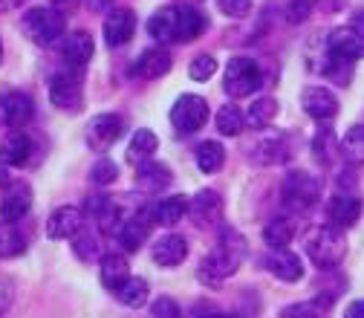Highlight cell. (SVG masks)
I'll return each instance as SVG.
<instances>
[{
    "label": "cell",
    "mask_w": 364,
    "mask_h": 318,
    "mask_svg": "<svg viewBox=\"0 0 364 318\" xmlns=\"http://www.w3.org/2000/svg\"><path fill=\"white\" fill-rule=\"evenodd\" d=\"M208 29V18L188 4L159 6L148 18V35L156 43H191Z\"/></svg>",
    "instance_id": "1"
},
{
    "label": "cell",
    "mask_w": 364,
    "mask_h": 318,
    "mask_svg": "<svg viewBox=\"0 0 364 318\" xmlns=\"http://www.w3.org/2000/svg\"><path fill=\"white\" fill-rule=\"evenodd\" d=\"M243 252H246L243 238L225 229V232L220 235L217 249L208 252V255L203 258L200 269H197L200 281H203L205 287H220V284H225V281H229L235 272H237V266H240V260H243Z\"/></svg>",
    "instance_id": "2"
},
{
    "label": "cell",
    "mask_w": 364,
    "mask_h": 318,
    "mask_svg": "<svg viewBox=\"0 0 364 318\" xmlns=\"http://www.w3.org/2000/svg\"><path fill=\"white\" fill-rule=\"evenodd\" d=\"M23 32L38 47H55L67 35V18L55 6H32L23 15Z\"/></svg>",
    "instance_id": "3"
},
{
    "label": "cell",
    "mask_w": 364,
    "mask_h": 318,
    "mask_svg": "<svg viewBox=\"0 0 364 318\" xmlns=\"http://www.w3.org/2000/svg\"><path fill=\"white\" fill-rule=\"evenodd\" d=\"M304 249L318 269H336L347 255V240L344 232L336 229V226H318V229L306 235Z\"/></svg>",
    "instance_id": "4"
},
{
    "label": "cell",
    "mask_w": 364,
    "mask_h": 318,
    "mask_svg": "<svg viewBox=\"0 0 364 318\" xmlns=\"http://www.w3.org/2000/svg\"><path fill=\"white\" fill-rule=\"evenodd\" d=\"M263 87V70L255 58L249 55H235L229 64H225L223 73V90L232 99H246Z\"/></svg>",
    "instance_id": "5"
},
{
    "label": "cell",
    "mask_w": 364,
    "mask_h": 318,
    "mask_svg": "<svg viewBox=\"0 0 364 318\" xmlns=\"http://www.w3.org/2000/svg\"><path fill=\"white\" fill-rule=\"evenodd\" d=\"M318 197H321V183L309 171H292L284 179L281 200L289 211H309L318 203Z\"/></svg>",
    "instance_id": "6"
},
{
    "label": "cell",
    "mask_w": 364,
    "mask_h": 318,
    "mask_svg": "<svg viewBox=\"0 0 364 318\" xmlns=\"http://www.w3.org/2000/svg\"><path fill=\"white\" fill-rule=\"evenodd\" d=\"M208 102L203 96H194V93H186L179 96L171 107V124L179 136H191L197 130H203V124L208 122Z\"/></svg>",
    "instance_id": "7"
},
{
    "label": "cell",
    "mask_w": 364,
    "mask_h": 318,
    "mask_svg": "<svg viewBox=\"0 0 364 318\" xmlns=\"http://www.w3.org/2000/svg\"><path fill=\"white\" fill-rule=\"evenodd\" d=\"M122 133H124V119L119 113H99L87 122V145L93 148V151H107L113 148L119 139H122Z\"/></svg>",
    "instance_id": "8"
},
{
    "label": "cell",
    "mask_w": 364,
    "mask_h": 318,
    "mask_svg": "<svg viewBox=\"0 0 364 318\" xmlns=\"http://www.w3.org/2000/svg\"><path fill=\"white\" fill-rule=\"evenodd\" d=\"M136 35V12L127 9V6H113L107 15H105V23H102V38L110 50H119L124 43H130Z\"/></svg>",
    "instance_id": "9"
},
{
    "label": "cell",
    "mask_w": 364,
    "mask_h": 318,
    "mask_svg": "<svg viewBox=\"0 0 364 318\" xmlns=\"http://www.w3.org/2000/svg\"><path fill=\"white\" fill-rule=\"evenodd\" d=\"M84 214L93 220L102 232H107V235H116V232L122 229V223H124V217H122V206H119L113 197H107V194L87 197V203H84Z\"/></svg>",
    "instance_id": "10"
},
{
    "label": "cell",
    "mask_w": 364,
    "mask_h": 318,
    "mask_svg": "<svg viewBox=\"0 0 364 318\" xmlns=\"http://www.w3.org/2000/svg\"><path fill=\"white\" fill-rule=\"evenodd\" d=\"M58 50H61V61L70 70H78V67L90 64V58H93V53H96V43H93V35H90L87 29H75V32L64 35Z\"/></svg>",
    "instance_id": "11"
},
{
    "label": "cell",
    "mask_w": 364,
    "mask_h": 318,
    "mask_svg": "<svg viewBox=\"0 0 364 318\" xmlns=\"http://www.w3.org/2000/svg\"><path fill=\"white\" fill-rule=\"evenodd\" d=\"M301 107L315 122H333L338 113V96L327 87H306L301 93Z\"/></svg>",
    "instance_id": "12"
},
{
    "label": "cell",
    "mask_w": 364,
    "mask_h": 318,
    "mask_svg": "<svg viewBox=\"0 0 364 318\" xmlns=\"http://www.w3.org/2000/svg\"><path fill=\"white\" fill-rule=\"evenodd\" d=\"M151 226H154L151 206H148V208H142V211H136V214H130V217L122 223V229L116 232L119 246H122V249H127V252H136V249H139V246L148 240Z\"/></svg>",
    "instance_id": "13"
},
{
    "label": "cell",
    "mask_w": 364,
    "mask_h": 318,
    "mask_svg": "<svg viewBox=\"0 0 364 318\" xmlns=\"http://www.w3.org/2000/svg\"><path fill=\"white\" fill-rule=\"evenodd\" d=\"M35 113V102L23 90H0V116L12 127H23Z\"/></svg>",
    "instance_id": "14"
},
{
    "label": "cell",
    "mask_w": 364,
    "mask_h": 318,
    "mask_svg": "<svg viewBox=\"0 0 364 318\" xmlns=\"http://www.w3.org/2000/svg\"><path fill=\"white\" fill-rule=\"evenodd\" d=\"M50 102L61 110H75L81 105V78L73 70L55 73L50 78Z\"/></svg>",
    "instance_id": "15"
},
{
    "label": "cell",
    "mask_w": 364,
    "mask_h": 318,
    "mask_svg": "<svg viewBox=\"0 0 364 318\" xmlns=\"http://www.w3.org/2000/svg\"><path fill=\"white\" fill-rule=\"evenodd\" d=\"M327 50L344 61H361L364 58V35L355 26H338L327 35Z\"/></svg>",
    "instance_id": "16"
},
{
    "label": "cell",
    "mask_w": 364,
    "mask_h": 318,
    "mask_svg": "<svg viewBox=\"0 0 364 318\" xmlns=\"http://www.w3.org/2000/svg\"><path fill=\"white\" fill-rule=\"evenodd\" d=\"M263 266L284 284H298L304 278V260L289 249H272L263 258Z\"/></svg>",
    "instance_id": "17"
},
{
    "label": "cell",
    "mask_w": 364,
    "mask_h": 318,
    "mask_svg": "<svg viewBox=\"0 0 364 318\" xmlns=\"http://www.w3.org/2000/svg\"><path fill=\"white\" fill-rule=\"evenodd\" d=\"M84 229V211L78 206H61L47 220V235L50 240H67L75 238Z\"/></svg>",
    "instance_id": "18"
},
{
    "label": "cell",
    "mask_w": 364,
    "mask_h": 318,
    "mask_svg": "<svg viewBox=\"0 0 364 318\" xmlns=\"http://www.w3.org/2000/svg\"><path fill=\"white\" fill-rule=\"evenodd\" d=\"M29 208H32V189L26 183H12L9 189H4V197H0V220L4 223L23 220Z\"/></svg>",
    "instance_id": "19"
},
{
    "label": "cell",
    "mask_w": 364,
    "mask_h": 318,
    "mask_svg": "<svg viewBox=\"0 0 364 318\" xmlns=\"http://www.w3.org/2000/svg\"><path fill=\"white\" fill-rule=\"evenodd\" d=\"M188 214L194 217L197 226H217L223 220V200H220V194L211 191V189L197 191L188 200Z\"/></svg>",
    "instance_id": "20"
},
{
    "label": "cell",
    "mask_w": 364,
    "mask_h": 318,
    "mask_svg": "<svg viewBox=\"0 0 364 318\" xmlns=\"http://www.w3.org/2000/svg\"><path fill=\"white\" fill-rule=\"evenodd\" d=\"M165 73H171V53L165 47H151L133 61V75L136 78L154 81V78H162Z\"/></svg>",
    "instance_id": "21"
},
{
    "label": "cell",
    "mask_w": 364,
    "mask_h": 318,
    "mask_svg": "<svg viewBox=\"0 0 364 318\" xmlns=\"http://www.w3.org/2000/svg\"><path fill=\"white\" fill-rule=\"evenodd\" d=\"M32 157V139L23 130H12L0 139V159H4L9 168H23Z\"/></svg>",
    "instance_id": "22"
},
{
    "label": "cell",
    "mask_w": 364,
    "mask_h": 318,
    "mask_svg": "<svg viewBox=\"0 0 364 318\" xmlns=\"http://www.w3.org/2000/svg\"><path fill=\"white\" fill-rule=\"evenodd\" d=\"M361 200L358 197H353V194H338V197H333L330 200V206H327V217H330V226H336V229H350V226H355L358 223V217H361Z\"/></svg>",
    "instance_id": "23"
},
{
    "label": "cell",
    "mask_w": 364,
    "mask_h": 318,
    "mask_svg": "<svg viewBox=\"0 0 364 318\" xmlns=\"http://www.w3.org/2000/svg\"><path fill=\"white\" fill-rule=\"evenodd\" d=\"M151 255H154L156 266H168L171 269V266H179L182 260L188 258V243H186V238H179V235H165V238H159L154 243Z\"/></svg>",
    "instance_id": "24"
},
{
    "label": "cell",
    "mask_w": 364,
    "mask_h": 318,
    "mask_svg": "<svg viewBox=\"0 0 364 318\" xmlns=\"http://www.w3.org/2000/svg\"><path fill=\"white\" fill-rule=\"evenodd\" d=\"M133 168H136V186H139L142 191H162L171 183V171L156 159H145V162L133 165Z\"/></svg>",
    "instance_id": "25"
},
{
    "label": "cell",
    "mask_w": 364,
    "mask_h": 318,
    "mask_svg": "<svg viewBox=\"0 0 364 318\" xmlns=\"http://www.w3.org/2000/svg\"><path fill=\"white\" fill-rule=\"evenodd\" d=\"M156 148H159L156 133H154L151 127H139V130L130 136V145H127L124 157H127L130 165H139V162H145V159H154Z\"/></svg>",
    "instance_id": "26"
},
{
    "label": "cell",
    "mask_w": 364,
    "mask_h": 318,
    "mask_svg": "<svg viewBox=\"0 0 364 318\" xmlns=\"http://www.w3.org/2000/svg\"><path fill=\"white\" fill-rule=\"evenodd\" d=\"M99 278H102V284H105L110 292H116V290L130 278V263H127V258H122V255H105V258H102V266H99Z\"/></svg>",
    "instance_id": "27"
},
{
    "label": "cell",
    "mask_w": 364,
    "mask_h": 318,
    "mask_svg": "<svg viewBox=\"0 0 364 318\" xmlns=\"http://www.w3.org/2000/svg\"><path fill=\"white\" fill-rule=\"evenodd\" d=\"M151 214H154V223H159V226H176L188 214V197H182V194L165 197L151 206Z\"/></svg>",
    "instance_id": "28"
},
{
    "label": "cell",
    "mask_w": 364,
    "mask_h": 318,
    "mask_svg": "<svg viewBox=\"0 0 364 318\" xmlns=\"http://www.w3.org/2000/svg\"><path fill=\"white\" fill-rule=\"evenodd\" d=\"M113 295H116L119 304H124V307H130V309H139V307H145V301H148V295H151V287H148L145 278L130 275Z\"/></svg>",
    "instance_id": "29"
},
{
    "label": "cell",
    "mask_w": 364,
    "mask_h": 318,
    "mask_svg": "<svg viewBox=\"0 0 364 318\" xmlns=\"http://www.w3.org/2000/svg\"><path fill=\"white\" fill-rule=\"evenodd\" d=\"M295 238V223L289 217H275V220H269L266 223V229H263V240L269 249H287Z\"/></svg>",
    "instance_id": "30"
},
{
    "label": "cell",
    "mask_w": 364,
    "mask_h": 318,
    "mask_svg": "<svg viewBox=\"0 0 364 318\" xmlns=\"http://www.w3.org/2000/svg\"><path fill=\"white\" fill-rule=\"evenodd\" d=\"M338 154L347 165H364V124H353L338 142Z\"/></svg>",
    "instance_id": "31"
},
{
    "label": "cell",
    "mask_w": 364,
    "mask_h": 318,
    "mask_svg": "<svg viewBox=\"0 0 364 318\" xmlns=\"http://www.w3.org/2000/svg\"><path fill=\"white\" fill-rule=\"evenodd\" d=\"M26 252V238L15 223H0V260L21 258Z\"/></svg>",
    "instance_id": "32"
},
{
    "label": "cell",
    "mask_w": 364,
    "mask_h": 318,
    "mask_svg": "<svg viewBox=\"0 0 364 318\" xmlns=\"http://www.w3.org/2000/svg\"><path fill=\"white\" fill-rule=\"evenodd\" d=\"M275 116H278V102L272 96H260V99L252 102V107L246 113V124L255 127V130H263V127H269L272 122H275Z\"/></svg>",
    "instance_id": "33"
},
{
    "label": "cell",
    "mask_w": 364,
    "mask_h": 318,
    "mask_svg": "<svg viewBox=\"0 0 364 318\" xmlns=\"http://www.w3.org/2000/svg\"><path fill=\"white\" fill-rule=\"evenodd\" d=\"M194 157H197V168H200L203 174H217V171L225 165V148H223L220 142H214V139L200 142Z\"/></svg>",
    "instance_id": "34"
},
{
    "label": "cell",
    "mask_w": 364,
    "mask_h": 318,
    "mask_svg": "<svg viewBox=\"0 0 364 318\" xmlns=\"http://www.w3.org/2000/svg\"><path fill=\"white\" fill-rule=\"evenodd\" d=\"M246 127V113L237 105H223L217 110V130L220 136H237Z\"/></svg>",
    "instance_id": "35"
},
{
    "label": "cell",
    "mask_w": 364,
    "mask_h": 318,
    "mask_svg": "<svg viewBox=\"0 0 364 318\" xmlns=\"http://www.w3.org/2000/svg\"><path fill=\"white\" fill-rule=\"evenodd\" d=\"M333 307V298H321V301H298L281 309V318H324V312Z\"/></svg>",
    "instance_id": "36"
},
{
    "label": "cell",
    "mask_w": 364,
    "mask_h": 318,
    "mask_svg": "<svg viewBox=\"0 0 364 318\" xmlns=\"http://www.w3.org/2000/svg\"><path fill=\"white\" fill-rule=\"evenodd\" d=\"M289 151H287V139L281 136H272V139H263L260 151H257V162L263 165H275V162H287Z\"/></svg>",
    "instance_id": "37"
},
{
    "label": "cell",
    "mask_w": 364,
    "mask_h": 318,
    "mask_svg": "<svg viewBox=\"0 0 364 318\" xmlns=\"http://www.w3.org/2000/svg\"><path fill=\"white\" fill-rule=\"evenodd\" d=\"M116 176H119V165H116L113 159H107V157L96 159V162H93V168H90V183H96L99 189H105V186L116 183Z\"/></svg>",
    "instance_id": "38"
},
{
    "label": "cell",
    "mask_w": 364,
    "mask_h": 318,
    "mask_svg": "<svg viewBox=\"0 0 364 318\" xmlns=\"http://www.w3.org/2000/svg\"><path fill=\"white\" fill-rule=\"evenodd\" d=\"M312 151H315V157L321 159V162H330V159H333V154L338 151V142H336L333 127H321V130L315 133V139H312Z\"/></svg>",
    "instance_id": "39"
},
{
    "label": "cell",
    "mask_w": 364,
    "mask_h": 318,
    "mask_svg": "<svg viewBox=\"0 0 364 318\" xmlns=\"http://www.w3.org/2000/svg\"><path fill=\"white\" fill-rule=\"evenodd\" d=\"M214 73H217V58L208 55V53L197 55V58L188 64V78H191V81H208V78H214Z\"/></svg>",
    "instance_id": "40"
},
{
    "label": "cell",
    "mask_w": 364,
    "mask_h": 318,
    "mask_svg": "<svg viewBox=\"0 0 364 318\" xmlns=\"http://www.w3.org/2000/svg\"><path fill=\"white\" fill-rule=\"evenodd\" d=\"M75 255L81 260H99L102 255V246H99V238L96 235H87L84 229L75 235Z\"/></svg>",
    "instance_id": "41"
},
{
    "label": "cell",
    "mask_w": 364,
    "mask_h": 318,
    "mask_svg": "<svg viewBox=\"0 0 364 318\" xmlns=\"http://www.w3.org/2000/svg\"><path fill=\"white\" fill-rule=\"evenodd\" d=\"M217 6L225 18H246L255 6V0H217Z\"/></svg>",
    "instance_id": "42"
},
{
    "label": "cell",
    "mask_w": 364,
    "mask_h": 318,
    "mask_svg": "<svg viewBox=\"0 0 364 318\" xmlns=\"http://www.w3.org/2000/svg\"><path fill=\"white\" fill-rule=\"evenodd\" d=\"M309 12H312V0H289L287 4V21L289 23H304Z\"/></svg>",
    "instance_id": "43"
},
{
    "label": "cell",
    "mask_w": 364,
    "mask_h": 318,
    "mask_svg": "<svg viewBox=\"0 0 364 318\" xmlns=\"http://www.w3.org/2000/svg\"><path fill=\"white\" fill-rule=\"evenodd\" d=\"M154 318H179V304L173 298H156L151 307Z\"/></svg>",
    "instance_id": "44"
},
{
    "label": "cell",
    "mask_w": 364,
    "mask_h": 318,
    "mask_svg": "<svg viewBox=\"0 0 364 318\" xmlns=\"http://www.w3.org/2000/svg\"><path fill=\"white\" fill-rule=\"evenodd\" d=\"M12 298H15V290L6 278H0V315H6V309L12 307Z\"/></svg>",
    "instance_id": "45"
},
{
    "label": "cell",
    "mask_w": 364,
    "mask_h": 318,
    "mask_svg": "<svg viewBox=\"0 0 364 318\" xmlns=\"http://www.w3.org/2000/svg\"><path fill=\"white\" fill-rule=\"evenodd\" d=\"M312 6H318L321 12H338L344 6V0H312Z\"/></svg>",
    "instance_id": "46"
},
{
    "label": "cell",
    "mask_w": 364,
    "mask_h": 318,
    "mask_svg": "<svg viewBox=\"0 0 364 318\" xmlns=\"http://www.w3.org/2000/svg\"><path fill=\"white\" fill-rule=\"evenodd\" d=\"M344 318H364V298L353 301V304L344 309Z\"/></svg>",
    "instance_id": "47"
},
{
    "label": "cell",
    "mask_w": 364,
    "mask_h": 318,
    "mask_svg": "<svg viewBox=\"0 0 364 318\" xmlns=\"http://www.w3.org/2000/svg\"><path fill=\"white\" fill-rule=\"evenodd\" d=\"M50 4H53L58 12H70V9H75V6L81 4V0H50Z\"/></svg>",
    "instance_id": "48"
},
{
    "label": "cell",
    "mask_w": 364,
    "mask_h": 318,
    "mask_svg": "<svg viewBox=\"0 0 364 318\" xmlns=\"http://www.w3.org/2000/svg\"><path fill=\"white\" fill-rule=\"evenodd\" d=\"M12 186V179H9V165L0 159V189H9Z\"/></svg>",
    "instance_id": "49"
},
{
    "label": "cell",
    "mask_w": 364,
    "mask_h": 318,
    "mask_svg": "<svg viewBox=\"0 0 364 318\" xmlns=\"http://www.w3.org/2000/svg\"><path fill=\"white\" fill-rule=\"evenodd\" d=\"M26 0H0V12H12V9H18V6H23Z\"/></svg>",
    "instance_id": "50"
},
{
    "label": "cell",
    "mask_w": 364,
    "mask_h": 318,
    "mask_svg": "<svg viewBox=\"0 0 364 318\" xmlns=\"http://www.w3.org/2000/svg\"><path fill=\"white\" fill-rule=\"evenodd\" d=\"M353 26H355V29L364 35V9H361V12H355V18H353Z\"/></svg>",
    "instance_id": "51"
},
{
    "label": "cell",
    "mask_w": 364,
    "mask_h": 318,
    "mask_svg": "<svg viewBox=\"0 0 364 318\" xmlns=\"http://www.w3.org/2000/svg\"><path fill=\"white\" fill-rule=\"evenodd\" d=\"M107 4H110V0H93V6H96V9H99V6H107Z\"/></svg>",
    "instance_id": "52"
},
{
    "label": "cell",
    "mask_w": 364,
    "mask_h": 318,
    "mask_svg": "<svg viewBox=\"0 0 364 318\" xmlns=\"http://www.w3.org/2000/svg\"><path fill=\"white\" fill-rule=\"evenodd\" d=\"M211 318H240V315H225V312H220V315H211Z\"/></svg>",
    "instance_id": "53"
},
{
    "label": "cell",
    "mask_w": 364,
    "mask_h": 318,
    "mask_svg": "<svg viewBox=\"0 0 364 318\" xmlns=\"http://www.w3.org/2000/svg\"><path fill=\"white\" fill-rule=\"evenodd\" d=\"M0 61H4V41H0Z\"/></svg>",
    "instance_id": "54"
}]
</instances>
